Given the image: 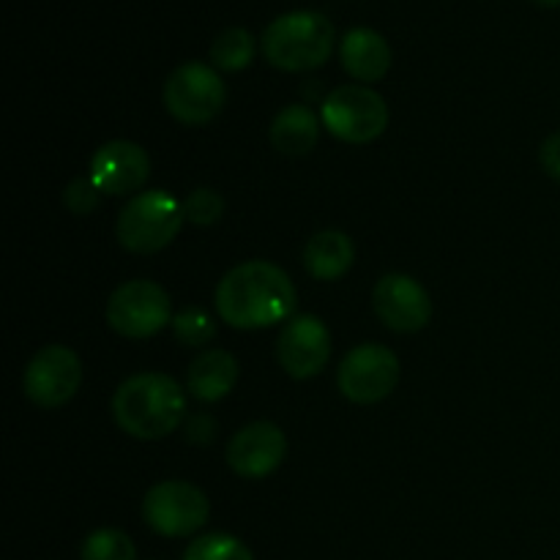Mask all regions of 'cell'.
Returning a JSON list of instances; mask_svg holds the SVG:
<instances>
[{"mask_svg": "<svg viewBox=\"0 0 560 560\" xmlns=\"http://www.w3.org/2000/svg\"><path fill=\"white\" fill-rule=\"evenodd\" d=\"M299 295L279 266L249 260L224 273L217 288V310L228 326L241 331L277 326L295 312Z\"/></svg>", "mask_w": 560, "mask_h": 560, "instance_id": "cell-1", "label": "cell"}, {"mask_svg": "<svg viewBox=\"0 0 560 560\" xmlns=\"http://www.w3.org/2000/svg\"><path fill=\"white\" fill-rule=\"evenodd\" d=\"M113 416L126 435L159 441L178 430L186 416V397L178 381L162 372L131 375L113 397Z\"/></svg>", "mask_w": 560, "mask_h": 560, "instance_id": "cell-2", "label": "cell"}, {"mask_svg": "<svg viewBox=\"0 0 560 560\" xmlns=\"http://www.w3.org/2000/svg\"><path fill=\"white\" fill-rule=\"evenodd\" d=\"M334 49V25L320 11H290L262 33V55L282 71L320 69Z\"/></svg>", "mask_w": 560, "mask_h": 560, "instance_id": "cell-3", "label": "cell"}, {"mask_svg": "<svg viewBox=\"0 0 560 560\" xmlns=\"http://www.w3.org/2000/svg\"><path fill=\"white\" fill-rule=\"evenodd\" d=\"M184 222V202L175 200L170 191L151 189L126 202L115 224V235L124 249L135 255H153L173 244Z\"/></svg>", "mask_w": 560, "mask_h": 560, "instance_id": "cell-4", "label": "cell"}, {"mask_svg": "<svg viewBox=\"0 0 560 560\" xmlns=\"http://www.w3.org/2000/svg\"><path fill=\"white\" fill-rule=\"evenodd\" d=\"M320 120L337 140L364 145L386 131L388 107L372 88L342 85L323 98Z\"/></svg>", "mask_w": 560, "mask_h": 560, "instance_id": "cell-5", "label": "cell"}, {"mask_svg": "<svg viewBox=\"0 0 560 560\" xmlns=\"http://www.w3.org/2000/svg\"><path fill=\"white\" fill-rule=\"evenodd\" d=\"M228 102V88L213 66L189 63L178 66L164 82V107L175 120L186 126L211 124Z\"/></svg>", "mask_w": 560, "mask_h": 560, "instance_id": "cell-6", "label": "cell"}, {"mask_svg": "<svg viewBox=\"0 0 560 560\" xmlns=\"http://www.w3.org/2000/svg\"><path fill=\"white\" fill-rule=\"evenodd\" d=\"M173 301L162 284L151 279L124 282L107 301V323L129 339H148L173 323Z\"/></svg>", "mask_w": 560, "mask_h": 560, "instance_id": "cell-7", "label": "cell"}, {"mask_svg": "<svg viewBox=\"0 0 560 560\" xmlns=\"http://www.w3.org/2000/svg\"><path fill=\"white\" fill-rule=\"evenodd\" d=\"M208 514H211V503L206 492L189 481H159L145 492V501H142V517L148 528L167 539L197 534L208 523Z\"/></svg>", "mask_w": 560, "mask_h": 560, "instance_id": "cell-8", "label": "cell"}, {"mask_svg": "<svg viewBox=\"0 0 560 560\" xmlns=\"http://www.w3.org/2000/svg\"><path fill=\"white\" fill-rule=\"evenodd\" d=\"M337 383L342 397L350 402L375 405L397 388L399 359L386 345H359L339 364Z\"/></svg>", "mask_w": 560, "mask_h": 560, "instance_id": "cell-9", "label": "cell"}, {"mask_svg": "<svg viewBox=\"0 0 560 560\" xmlns=\"http://www.w3.org/2000/svg\"><path fill=\"white\" fill-rule=\"evenodd\" d=\"M82 386V361L66 345H47L27 364L22 388L33 405L55 410L71 402Z\"/></svg>", "mask_w": 560, "mask_h": 560, "instance_id": "cell-10", "label": "cell"}, {"mask_svg": "<svg viewBox=\"0 0 560 560\" xmlns=\"http://www.w3.org/2000/svg\"><path fill=\"white\" fill-rule=\"evenodd\" d=\"M372 306L386 328L397 334H416L430 326V293L405 273H386L372 290Z\"/></svg>", "mask_w": 560, "mask_h": 560, "instance_id": "cell-11", "label": "cell"}, {"mask_svg": "<svg viewBox=\"0 0 560 560\" xmlns=\"http://www.w3.org/2000/svg\"><path fill=\"white\" fill-rule=\"evenodd\" d=\"M277 359L295 381L320 375L331 359V334L326 323L315 315L293 317L279 334Z\"/></svg>", "mask_w": 560, "mask_h": 560, "instance_id": "cell-12", "label": "cell"}, {"mask_svg": "<svg viewBox=\"0 0 560 560\" xmlns=\"http://www.w3.org/2000/svg\"><path fill=\"white\" fill-rule=\"evenodd\" d=\"M288 457V438L271 421H252L228 443V465L241 479H266Z\"/></svg>", "mask_w": 560, "mask_h": 560, "instance_id": "cell-13", "label": "cell"}, {"mask_svg": "<svg viewBox=\"0 0 560 560\" xmlns=\"http://www.w3.org/2000/svg\"><path fill=\"white\" fill-rule=\"evenodd\" d=\"M151 175V156L145 148L129 140H109L93 153L91 178L102 195H135Z\"/></svg>", "mask_w": 560, "mask_h": 560, "instance_id": "cell-14", "label": "cell"}, {"mask_svg": "<svg viewBox=\"0 0 560 560\" xmlns=\"http://www.w3.org/2000/svg\"><path fill=\"white\" fill-rule=\"evenodd\" d=\"M339 58L345 71L359 82H377L392 69V47L372 27H353L342 36Z\"/></svg>", "mask_w": 560, "mask_h": 560, "instance_id": "cell-15", "label": "cell"}, {"mask_svg": "<svg viewBox=\"0 0 560 560\" xmlns=\"http://www.w3.org/2000/svg\"><path fill=\"white\" fill-rule=\"evenodd\" d=\"M238 361L222 348L206 350L189 366V392L200 402H219L228 397L238 383Z\"/></svg>", "mask_w": 560, "mask_h": 560, "instance_id": "cell-16", "label": "cell"}, {"mask_svg": "<svg viewBox=\"0 0 560 560\" xmlns=\"http://www.w3.org/2000/svg\"><path fill=\"white\" fill-rule=\"evenodd\" d=\"M355 260V246L342 230H320L312 235L304 249V268L320 282H334L350 271Z\"/></svg>", "mask_w": 560, "mask_h": 560, "instance_id": "cell-17", "label": "cell"}, {"mask_svg": "<svg viewBox=\"0 0 560 560\" xmlns=\"http://www.w3.org/2000/svg\"><path fill=\"white\" fill-rule=\"evenodd\" d=\"M317 137H320V120L304 104H290L271 124L273 148L288 153V156L310 153L317 145Z\"/></svg>", "mask_w": 560, "mask_h": 560, "instance_id": "cell-18", "label": "cell"}, {"mask_svg": "<svg viewBox=\"0 0 560 560\" xmlns=\"http://www.w3.org/2000/svg\"><path fill=\"white\" fill-rule=\"evenodd\" d=\"M257 44L246 27H228L211 44V63L219 71H241L255 60Z\"/></svg>", "mask_w": 560, "mask_h": 560, "instance_id": "cell-19", "label": "cell"}, {"mask_svg": "<svg viewBox=\"0 0 560 560\" xmlns=\"http://www.w3.org/2000/svg\"><path fill=\"white\" fill-rule=\"evenodd\" d=\"M184 560H255L249 547L230 534H206L197 536L186 547Z\"/></svg>", "mask_w": 560, "mask_h": 560, "instance_id": "cell-20", "label": "cell"}, {"mask_svg": "<svg viewBox=\"0 0 560 560\" xmlns=\"http://www.w3.org/2000/svg\"><path fill=\"white\" fill-rule=\"evenodd\" d=\"M82 560H135V541L118 528H98L82 541Z\"/></svg>", "mask_w": 560, "mask_h": 560, "instance_id": "cell-21", "label": "cell"}, {"mask_svg": "<svg viewBox=\"0 0 560 560\" xmlns=\"http://www.w3.org/2000/svg\"><path fill=\"white\" fill-rule=\"evenodd\" d=\"M170 326H173L175 339L186 348H202V345L217 337V320L208 312L197 310V306H186V310L175 312Z\"/></svg>", "mask_w": 560, "mask_h": 560, "instance_id": "cell-22", "label": "cell"}, {"mask_svg": "<svg viewBox=\"0 0 560 560\" xmlns=\"http://www.w3.org/2000/svg\"><path fill=\"white\" fill-rule=\"evenodd\" d=\"M186 222L197 224V228H211L222 219L224 213V200L219 191L213 189H195L184 202Z\"/></svg>", "mask_w": 560, "mask_h": 560, "instance_id": "cell-23", "label": "cell"}, {"mask_svg": "<svg viewBox=\"0 0 560 560\" xmlns=\"http://www.w3.org/2000/svg\"><path fill=\"white\" fill-rule=\"evenodd\" d=\"M102 200V189L93 184V178H74L63 191V202L74 217H88L98 208Z\"/></svg>", "mask_w": 560, "mask_h": 560, "instance_id": "cell-24", "label": "cell"}, {"mask_svg": "<svg viewBox=\"0 0 560 560\" xmlns=\"http://www.w3.org/2000/svg\"><path fill=\"white\" fill-rule=\"evenodd\" d=\"M539 156H541V167L547 170V175L556 178L560 184V131H556V135H550L545 142H541Z\"/></svg>", "mask_w": 560, "mask_h": 560, "instance_id": "cell-25", "label": "cell"}, {"mask_svg": "<svg viewBox=\"0 0 560 560\" xmlns=\"http://www.w3.org/2000/svg\"><path fill=\"white\" fill-rule=\"evenodd\" d=\"M530 3L541 5V9H558V5H560V0H530Z\"/></svg>", "mask_w": 560, "mask_h": 560, "instance_id": "cell-26", "label": "cell"}]
</instances>
